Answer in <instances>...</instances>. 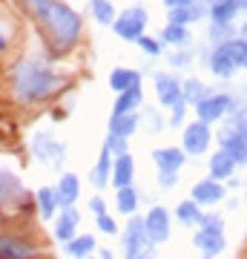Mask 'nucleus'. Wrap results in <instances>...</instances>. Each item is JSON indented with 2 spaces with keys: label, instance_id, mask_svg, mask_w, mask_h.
Returning a JSON list of instances; mask_svg holds the SVG:
<instances>
[{
  "label": "nucleus",
  "instance_id": "obj_6",
  "mask_svg": "<svg viewBox=\"0 0 247 259\" xmlns=\"http://www.w3.org/2000/svg\"><path fill=\"white\" fill-rule=\"evenodd\" d=\"M210 141H213V133H210V124L202 118H195L192 124L184 127V136H181V150L187 156H204L210 150Z\"/></svg>",
  "mask_w": 247,
  "mask_h": 259
},
{
  "label": "nucleus",
  "instance_id": "obj_47",
  "mask_svg": "<svg viewBox=\"0 0 247 259\" xmlns=\"http://www.w3.org/2000/svg\"><path fill=\"white\" fill-rule=\"evenodd\" d=\"M141 259H156V256H153V253H144V256H141Z\"/></svg>",
  "mask_w": 247,
  "mask_h": 259
},
{
  "label": "nucleus",
  "instance_id": "obj_40",
  "mask_svg": "<svg viewBox=\"0 0 247 259\" xmlns=\"http://www.w3.org/2000/svg\"><path fill=\"white\" fill-rule=\"evenodd\" d=\"M161 124H164V121H161V115H158V112L146 110V130H150L153 136H158V133H161Z\"/></svg>",
  "mask_w": 247,
  "mask_h": 259
},
{
  "label": "nucleus",
  "instance_id": "obj_15",
  "mask_svg": "<svg viewBox=\"0 0 247 259\" xmlns=\"http://www.w3.org/2000/svg\"><path fill=\"white\" fill-rule=\"evenodd\" d=\"M192 245L202 250L204 256H216L227 248V239H224V231H207V228H199V233L192 236Z\"/></svg>",
  "mask_w": 247,
  "mask_h": 259
},
{
  "label": "nucleus",
  "instance_id": "obj_2",
  "mask_svg": "<svg viewBox=\"0 0 247 259\" xmlns=\"http://www.w3.org/2000/svg\"><path fill=\"white\" fill-rule=\"evenodd\" d=\"M35 20L43 29V37L49 44V52L52 55H66L78 47L83 32V18L78 12L64 3V0H49L46 9L40 15H35Z\"/></svg>",
  "mask_w": 247,
  "mask_h": 259
},
{
  "label": "nucleus",
  "instance_id": "obj_18",
  "mask_svg": "<svg viewBox=\"0 0 247 259\" xmlns=\"http://www.w3.org/2000/svg\"><path fill=\"white\" fill-rule=\"evenodd\" d=\"M207 9H210V6H204V3H199V0H190L187 6L167 9V18H170V23H181V26H187V23H192V20H202L204 15H207Z\"/></svg>",
  "mask_w": 247,
  "mask_h": 259
},
{
  "label": "nucleus",
  "instance_id": "obj_51",
  "mask_svg": "<svg viewBox=\"0 0 247 259\" xmlns=\"http://www.w3.org/2000/svg\"><path fill=\"white\" fill-rule=\"evenodd\" d=\"M29 259H35V256H29Z\"/></svg>",
  "mask_w": 247,
  "mask_h": 259
},
{
  "label": "nucleus",
  "instance_id": "obj_4",
  "mask_svg": "<svg viewBox=\"0 0 247 259\" xmlns=\"http://www.w3.org/2000/svg\"><path fill=\"white\" fill-rule=\"evenodd\" d=\"M146 23H150V15H146V9H144V6H132V9L121 12L118 18L112 20V32H115L121 40L135 44L138 37L144 35Z\"/></svg>",
  "mask_w": 247,
  "mask_h": 259
},
{
  "label": "nucleus",
  "instance_id": "obj_13",
  "mask_svg": "<svg viewBox=\"0 0 247 259\" xmlns=\"http://www.w3.org/2000/svg\"><path fill=\"white\" fill-rule=\"evenodd\" d=\"M227 196L224 190V182H216V179H204V182H195L192 185V202L199 204H219L221 199Z\"/></svg>",
  "mask_w": 247,
  "mask_h": 259
},
{
  "label": "nucleus",
  "instance_id": "obj_30",
  "mask_svg": "<svg viewBox=\"0 0 247 259\" xmlns=\"http://www.w3.org/2000/svg\"><path fill=\"white\" fill-rule=\"evenodd\" d=\"M219 47L227 52V58L236 64V69L238 66L247 69V40L244 37H230V40H224V44H219Z\"/></svg>",
  "mask_w": 247,
  "mask_h": 259
},
{
  "label": "nucleus",
  "instance_id": "obj_24",
  "mask_svg": "<svg viewBox=\"0 0 247 259\" xmlns=\"http://www.w3.org/2000/svg\"><path fill=\"white\" fill-rule=\"evenodd\" d=\"M98 250V242L92 233H83V236H72V239L64 245V253L72 259H83V256H92Z\"/></svg>",
  "mask_w": 247,
  "mask_h": 259
},
{
  "label": "nucleus",
  "instance_id": "obj_39",
  "mask_svg": "<svg viewBox=\"0 0 247 259\" xmlns=\"http://www.w3.org/2000/svg\"><path fill=\"white\" fill-rule=\"evenodd\" d=\"M158 185H161V190L175 187L178 185V173H175V170H158Z\"/></svg>",
  "mask_w": 247,
  "mask_h": 259
},
{
  "label": "nucleus",
  "instance_id": "obj_28",
  "mask_svg": "<svg viewBox=\"0 0 247 259\" xmlns=\"http://www.w3.org/2000/svg\"><path fill=\"white\" fill-rule=\"evenodd\" d=\"M115 207H118L121 216H132L138 210V190L132 185H124L118 187V193H115Z\"/></svg>",
  "mask_w": 247,
  "mask_h": 259
},
{
  "label": "nucleus",
  "instance_id": "obj_21",
  "mask_svg": "<svg viewBox=\"0 0 247 259\" xmlns=\"http://www.w3.org/2000/svg\"><path fill=\"white\" fill-rule=\"evenodd\" d=\"M236 167L238 164L233 161V156L224 153V150H219V153H213V158H210V179H216V182H227V179H233Z\"/></svg>",
  "mask_w": 247,
  "mask_h": 259
},
{
  "label": "nucleus",
  "instance_id": "obj_26",
  "mask_svg": "<svg viewBox=\"0 0 247 259\" xmlns=\"http://www.w3.org/2000/svg\"><path fill=\"white\" fill-rule=\"evenodd\" d=\"M141 83V72L138 69H129V66H115L110 72V87L115 93H124L129 87H138Z\"/></svg>",
  "mask_w": 247,
  "mask_h": 259
},
{
  "label": "nucleus",
  "instance_id": "obj_43",
  "mask_svg": "<svg viewBox=\"0 0 247 259\" xmlns=\"http://www.w3.org/2000/svg\"><path fill=\"white\" fill-rule=\"evenodd\" d=\"M233 124H236V133H238V136H241V139L247 141V121L241 118V121H233Z\"/></svg>",
  "mask_w": 247,
  "mask_h": 259
},
{
  "label": "nucleus",
  "instance_id": "obj_5",
  "mask_svg": "<svg viewBox=\"0 0 247 259\" xmlns=\"http://www.w3.org/2000/svg\"><path fill=\"white\" fill-rule=\"evenodd\" d=\"M124 259H141L144 253H150L153 242L146 239V231H144V219L141 216H127V231H124Z\"/></svg>",
  "mask_w": 247,
  "mask_h": 259
},
{
  "label": "nucleus",
  "instance_id": "obj_9",
  "mask_svg": "<svg viewBox=\"0 0 247 259\" xmlns=\"http://www.w3.org/2000/svg\"><path fill=\"white\" fill-rule=\"evenodd\" d=\"M230 110H233V98L224 95V93H210V95H204L202 101L195 104V115H199L202 121H207V124L224 118Z\"/></svg>",
  "mask_w": 247,
  "mask_h": 259
},
{
  "label": "nucleus",
  "instance_id": "obj_34",
  "mask_svg": "<svg viewBox=\"0 0 247 259\" xmlns=\"http://www.w3.org/2000/svg\"><path fill=\"white\" fill-rule=\"evenodd\" d=\"M138 47H141V52H144L146 58H161V40L158 37H150V35H141L135 40Z\"/></svg>",
  "mask_w": 247,
  "mask_h": 259
},
{
  "label": "nucleus",
  "instance_id": "obj_35",
  "mask_svg": "<svg viewBox=\"0 0 247 259\" xmlns=\"http://www.w3.org/2000/svg\"><path fill=\"white\" fill-rule=\"evenodd\" d=\"M104 147H107V150H110V153H112V156H121V153H129V139H124V136H112V133H110V136H107V141H104Z\"/></svg>",
  "mask_w": 247,
  "mask_h": 259
},
{
  "label": "nucleus",
  "instance_id": "obj_25",
  "mask_svg": "<svg viewBox=\"0 0 247 259\" xmlns=\"http://www.w3.org/2000/svg\"><path fill=\"white\" fill-rule=\"evenodd\" d=\"M35 204H37V213L43 222H52L58 216V199H55V187H37L35 193Z\"/></svg>",
  "mask_w": 247,
  "mask_h": 259
},
{
  "label": "nucleus",
  "instance_id": "obj_49",
  "mask_svg": "<svg viewBox=\"0 0 247 259\" xmlns=\"http://www.w3.org/2000/svg\"><path fill=\"white\" fill-rule=\"evenodd\" d=\"M83 259H95V256H83Z\"/></svg>",
  "mask_w": 247,
  "mask_h": 259
},
{
  "label": "nucleus",
  "instance_id": "obj_11",
  "mask_svg": "<svg viewBox=\"0 0 247 259\" xmlns=\"http://www.w3.org/2000/svg\"><path fill=\"white\" fill-rule=\"evenodd\" d=\"M78 196H81V179L75 176V173H61V179H58V185H55L58 210L61 207H75Z\"/></svg>",
  "mask_w": 247,
  "mask_h": 259
},
{
  "label": "nucleus",
  "instance_id": "obj_31",
  "mask_svg": "<svg viewBox=\"0 0 247 259\" xmlns=\"http://www.w3.org/2000/svg\"><path fill=\"white\" fill-rule=\"evenodd\" d=\"M210 72L216 75V78H230V75L236 72V64L227 58V52L221 47H216V52L210 55Z\"/></svg>",
  "mask_w": 247,
  "mask_h": 259
},
{
  "label": "nucleus",
  "instance_id": "obj_10",
  "mask_svg": "<svg viewBox=\"0 0 247 259\" xmlns=\"http://www.w3.org/2000/svg\"><path fill=\"white\" fill-rule=\"evenodd\" d=\"M153 81H156V93H158V104L161 107H175V104L181 101V81L173 78V75L167 72H156L153 75Z\"/></svg>",
  "mask_w": 247,
  "mask_h": 259
},
{
  "label": "nucleus",
  "instance_id": "obj_19",
  "mask_svg": "<svg viewBox=\"0 0 247 259\" xmlns=\"http://www.w3.org/2000/svg\"><path fill=\"white\" fill-rule=\"evenodd\" d=\"M138 124H141V115H138V112H112L110 133L112 136H124V139H129V136H135L138 133Z\"/></svg>",
  "mask_w": 247,
  "mask_h": 259
},
{
  "label": "nucleus",
  "instance_id": "obj_38",
  "mask_svg": "<svg viewBox=\"0 0 247 259\" xmlns=\"http://www.w3.org/2000/svg\"><path fill=\"white\" fill-rule=\"evenodd\" d=\"M184 115H187V104L178 101L175 107H170V127H184Z\"/></svg>",
  "mask_w": 247,
  "mask_h": 259
},
{
  "label": "nucleus",
  "instance_id": "obj_37",
  "mask_svg": "<svg viewBox=\"0 0 247 259\" xmlns=\"http://www.w3.org/2000/svg\"><path fill=\"white\" fill-rule=\"evenodd\" d=\"M95 225H98V231H104L107 236H115V233H118V225H115V219H112L110 213H98V216H95Z\"/></svg>",
  "mask_w": 247,
  "mask_h": 259
},
{
  "label": "nucleus",
  "instance_id": "obj_3",
  "mask_svg": "<svg viewBox=\"0 0 247 259\" xmlns=\"http://www.w3.org/2000/svg\"><path fill=\"white\" fill-rule=\"evenodd\" d=\"M29 153L35 156V161L49 164L52 170H58V173H61V167H64V161H66V144L58 141L49 130H37L35 136L29 139Z\"/></svg>",
  "mask_w": 247,
  "mask_h": 259
},
{
  "label": "nucleus",
  "instance_id": "obj_1",
  "mask_svg": "<svg viewBox=\"0 0 247 259\" xmlns=\"http://www.w3.org/2000/svg\"><path fill=\"white\" fill-rule=\"evenodd\" d=\"M64 78L49 66V61L37 55H23L15 61L9 69V90L12 98L23 107H35V104L49 101L55 93L64 90Z\"/></svg>",
  "mask_w": 247,
  "mask_h": 259
},
{
  "label": "nucleus",
  "instance_id": "obj_14",
  "mask_svg": "<svg viewBox=\"0 0 247 259\" xmlns=\"http://www.w3.org/2000/svg\"><path fill=\"white\" fill-rule=\"evenodd\" d=\"M78 225H81V213L75 207H61V216H55V239L61 245L78 236Z\"/></svg>",
  "mask_w": 247,
  "mask_h": 259
},
{
  "label": "nucleus",
  "instance_id": "obj_29",
  "mask_svg": "<svg viewBox=\"0 0 247 259\" xmlns=\"http://www.w3.org/2000/svg\"><path fill=\"white\" fill-rule=\"evenodd\" d=\"M204 95H210V90H207L199 78H187V81H181V101L187 104V107H195Z\"/></svg>",
  "mask_w": 247,
  "mask_h": 259
},
{
  "label": "nucleus",
  "instance_id": "obj_7",
  "mask_svg": "<svg viewBox=\"0 0 247 259\" xmlns=\"http://www.w3.org/2000/svg\"><path fill=\"white\" fill-rule=\"evenodd\" d=\"M144 231H146V239L153 242V245L170 242V231H173V216H170V210L161 207V204H153L150 213L144 216Z\"/></svg>",
  "mask_w": 247,
  "mask_h": 259
},
{
  "label": "nucleus",
  "instance_id": "obj_8",
  "mask_svg": "<svg viewBox=\"0 0 247 259\" xmlns=\"http://www.w3.org/2000/svg\"><path fill=\"white\" fill-rule=\"evenodd\" d=\"M37 242L12 231H0V259H29L37 256Z\"/></svg>",
  "mask_w": 247,
  "mask_h": 259
},
{
  "label": "nucleus",
  "instance_id": "obj_17",
  "mask_svg": "<svg viewBox=\"0 0 247 259\" xmlns=\"http://www.w3.org/2000/svg\"><path fill=\"white\" fill-rule=\"evenodd\" d=\"M153 161H156L158 170H181L184 161H187V153L181 147H158L153 150Z\"/></svg>",
  "mask_w": 247,
  "mask_h": 259
},
{
  "label": "nucleus",
  "instance_id": "obj_46",
  "mask_svg": "<svg viewBox=\"0 0 247 259\" xmlns=\"http://www.w3.org/2000/svg\"><path fill=\"white\" fill-rule=\"evenodd\" d=\"M6 47H9V40H6V35H3V32H0V52H3Z\"/></svg>",
  "mask_w": 247,
  "mask_h": 259
},
{
  "label": "nucleus",
  "instance_id": "obj_45",
  "mask_svg": "<svg viewBox=\"0 0 247 259\" xmlns=\"http://www.w3.org/2000/svg\"><path fill=\"white\" fill-rule=\"evenodd\" d=\"M98 259H115V253L107 250V248H101V250H98Z\"/></svg>",
  "mask_w": 247,
  "mask_h": 259
},
{
  "label": "nucleus",
  "instance_id": "obj_32",
  "mask_svg": "<svg viewBox=\"0 0 247 259\" xmlns=\"http://www.w3.org/2000/svg\"><path fill=\"white\" fill-rule=\"evenodd\" d=\"M89 9H92V18L98 20L101 26H112V20L118 18L112 0H89Z\"/></svg>",
  "mask_w": 247,
  "mask_h": 259
},
{
  "label": "nucleus",
  "instance_id": "obj_27",
  "mask_svg": "<svg viewBox=\"0 0 247 259\" xmlns=\"http://www.w3.org/2000/svg\"><path fill=\"white\" fill-rule=\"evenodd\" d=\"M199 219H202V204L199 202L187 199V202L175 204V222L178 225H184V228H195Z\"/></svg>",
  "mask_w": 247,
  "mask_h": 259
},
{
  "label": "nucleus",
  "instance_id": "obj_36",
  "mask_svg": "<svg viewBox=\"0 0 247 259\" xmlns=\"http://www.w3.org/2000/svg\"><path fill=\"white\" fill-rule=\"evenodd\" d=\"M199 228H207V231H224V219H221L219 213H202Z\"/></svg>",
  "mask_w": 247,
  "mask_h": 259
},
{
  "label": "nucleus",
  "instance_id": "obj_33",
  "mask_svg": "<svg viewBox=\"0 0 247 259\" xmlns=\"http://www.w3.org/2000/svg\"><path fill=\"white\" fill-rule=\"evenodd\" d=\"M158 40H161V44H173V47H184V44H190V32H187V26H181V23H167Z\"/></svg>",
  "mask_w": 247,
  "mask_h": 259
},
{
  "label": "nucleus",
  "instance_id": "obj_44",
  "mask_svg": "<svg viewBox=\"0 0 247 259\" xmlns=\"http://www.w3.org/2000/svg\"><path fill=\"white\" fill-rule=\"evenodd\" d=\"M161 3H164L167 9H178V6H187L190 0H161Z\"/></svg>",
  "mask_w": 247,
  "mask_h": 259
},
{
  "label": "nucleus",
  "instance_id": "obj_22",
  "mask_svg": "<svg viewBox=\"0 0 247 259\" xmlns=\"http://www.w3.org/2000/svg\"><path fill=\"white\" fill-rule=\"evenodd\" d=\"M110 176H112V153L104 147L98 161H95V167H92V173H89V182H92V187L104 190V187L110 185Z\"/></svg>",
  "mask_w": 247,
  "mask_h": 259
},
{
  "label": "nucleus",
  "instance_id": "obj_42",
  "mask_svg": "<svg viewBox=\"0 0 247 259\" xmlns=\"http://www.w3.org/2000/svg\"><path fill=\"white\" fill-rule=\"evenodd\" d=\"M89 210L95 213V216H98V213H107V202H104L101 196H92L89 199Z\"/></svg>",
  "mask_w": 247,
  "mask_h": 259
},
{
  "label": "nucleus",
  "instance_id": "obj_12",
  "mask_svg": "<svg viewBox=\"0 0 247 259\" xmlns=\"http://www.w3.org/2000/svg\"><path fill=\"white\" fill-rule=\"evenodd\" d=\"M219 141H221V150L230 153L236 164H247V141L236 133V124H227V127L221 130Z\"/></svg>",
  "mask_w": 247,
  "mask_h": 259
},
{
  "label": "nucleus",
  "instance_id": "obj_16",
  "mask_svg": "<svg viewBox=\"0 0 247 259\" xmlns=\"http://www.w3.org/2000/svg\"><path fill=\"white\" fill-rule=\"evenodd\" d=\"M135 179V158L129 153H121V156H112V176L110 182L115 187H124V185H132Z\"/></svg>",
  "mask_w": 247,
  "mask_h": 259
},
{
  "label": "nucleus",
  "instance_id": "obj_20",
  "mask_svg": "<svg viewBox=\"0 0 247 259\" xmlns=\"http://www.w3.org/2000/svg\"><path fill=\"white\" fill-rule=\"evenodd\" d=\"M20 193H23L20 179L15 176L12 170H0V207H6V204L18 202Z\"/></svg>",
  "mask_w": 247,
  "mask_h": 259
},
{
  "label": "nucleus",
  "instance_id": "obj_50",
  "mask_svg": "<svg viewBox=\"0 0 247 259\" xmlns=\"http://www.w3.org/2000/svg\"><path fill=\"white\" fill-rule=\"evenodd\" d=\"M202 259H213V256H202Z\"/></svg>",
  "mask_w": 247,
  "mask_h": 259
},
{
  "label": "nucleus",
  "instance_id": "obj_23",
  "mask_svg": "<svg viewBox=\"0 0 247 259\" xmlns=\"http://www.w3.org/2000/svg\"><path fill=\"white\" fill-rule=\"evenodd\" d=\"M144 107V93H141V83L138 87H129L124 93H118L115 104H112V112H138Z\"/></svg>",
  "mask_w": 247,
  "mask_h": 259
},
{
  "label": "nucleus",
  "instance_id": "obj_48",
  "mask_svg": "<svg viewBox=\"0 0 247 259\" xmlns=\"http://www.w3.org/2000/svg\"><path fill=\"white\" fill-rule=\"evenodd\" d=\"M241 9H247V0H241Z\"/></svg>",
  "mask_w": 247,
  "mask_h": 259
},
{
  "label": "nucleus",
  "instance_id": "obj_41",
  "mask_svg": "<svg viewBox=\"0 0 247 259\" xmlns=\"http://www.w3.org/2000/svg\"><path fill=\"white\" fill-rule=\"evenodd\" d=\"M170 64H173V66H187V64H192V52H175V55H170Z\"/></svg>",
  "mask_w": 247,
  "mask_h": 259
}]
</instances>
